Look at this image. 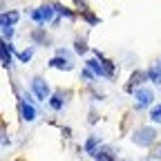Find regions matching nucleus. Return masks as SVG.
Returning <instances> with one entry per match:
<instances>
[{
  "mask_svg": "<svg viewBox=\"0 0 161 161\" xmlns=\"http://www.w3.org/2000/svg\"><path fill=\"white\" fill-rule=\"evenodd\" d=\"M152 157H157V159H161V143H159V146H157V148L152 150Z\"/></svg>",
  "mask_w": 161,
  "mask_h": 161,
  "instance_id": "6ab92c4d",
  "label": "nucleus"
},
{
  "mask_svg": "<svg viewBox=\"0 0 161 161\" xmlns=\"http://www.w3.org/2000/svg\"><path fill=\"white\" fill-rule=\"evenodd\" d=\"M148 78L152 80V83H161V65H154L148 69Z\"/></svg>",
  "mask_w": 161,
  "mask_h": 161,
  "instance_id": "9d476101",
  "label": "nucleus"
},
{
  "mask_svg": "<svg viewBox=\"0 0 161 161\" xmlns=\"http://www.w3.org/2000/svg\"><path fill=\"white\" fill-rule=\"evenodd\" d=\"M54 11H56V9H54V5H52V7H47V5H45V7L34 9V11H31V18L36 20L38 25H45V23H49V20H52Z\"/></svg>",
  "mask_w": 161,
  "mask_h": 161,
  "instance_id": "7ed1b4c3",
  "label": "nucleus"
},
{
  "mask_svg": "<svg viewBox=\"0 0 161 161\" xmlns=\"http://www.w3.org/2000/svg\"><path fill=\"white\" fill-rule=\"evenodd\" d=\"M154 139H157V132L154 128H139L132 132V143L134 146H141V148H148L154 143Z\"/></svg>",
  "mask_w": 161,
  "mask_h": 161,
  "instance_id": "f257e3e1",
  "label": "nucleus"
},
{
  "mask_svg": "<svg viewBox=\"0 0 161 161\" xmlns=\"http://www.w3.org/2000/svg\"><path fill=\"white\" fill-rule=\"evenodd\" d=\"M146 78H148V74H143V72H134V74L130 76V83H128V92H132V87H134V85H139V83H143Z\"/></svg>",
  "mask_w": 161,
  "mask_h": 161,
  "instance_id": "1a4fd4ad",
  "label": "nucleus"
},
{
  "mask_svg": "<svg viewBox=\"0 0 161 161\" xmlns=\"http://www.w3.org/2000/svg\"><path fill=\"white\" fill-rule=\"evenodd\" d=\"M20 116H23V121H34V119H36V110H34V105L27 103L25 98L20 101Z\"/></svg>",
  "mask_w": 161,
  "mask_h": 161,
  "instance_id": "0eeeda50",
  "label": "nucleus"
},
{
  "mask_svg": "<svg viewBox=\"0 0 161 161\" xmlns=\"http://www.w3.org/2000/svg\"><path fill=\"white\" fill-rule=\"evenodd\" d=\"M49 67H56V69H65V72H72V69H74L72 60L67 58V52H63V49H58V56L49 60Z\"/></svg>",
  "mask_w": 161,
  "mask_h": 161,
  "instance_id": "f03ea898",
  "label": "nucleus"
},
{
  "mask_svg": "<svg viewBox=\"0 0 161 161\" xmlns=\"http://www.w3.org/2000/svg\"><path fill=\"white\" fill-rule=\"evenodd\" d=\"M83 78L92 80V78H94V72H92V69H83Z\"/></svg>",
  "mask_w": 161,
  "mask_h": 161,
  "instance_id": "a211bd4d",
  "label": "nucleus"
},
{
  "mask_svg": "<svg viewBox=\"0 0 161 161\" xmlns=\"http://www.w3.org/2000/svg\"><path fill=\"white\" fill-rule=\"evenodd\" d=\"M150 119L154 121V123H161V105L152 108V112H150Z\"/></svg>",
  "mask_w": 161,
  "mask_h": 161,
  "instance_id": "4468645a",
  "label": "nucleus"
},
{
  "mask_svg": "<svg viewBox=\"0 0 161 161\" xmlns=\"http://www.w3.org/2000/svg\"><path fill=\"white\" fill-rule=\"evenodd\" d=\"M31 54H34L31 49H25V52H20V54H18V58H20V60H23V63H27V60L31 58Z\"/></svg>",
  "mask_w": 161,
  "mask_h": 161,
  "instance_id": "dca6fc26",
  "label": "nucleus"
},
{
  "mask_svg": "<svg viewBox=\"0 0 161 161\" xmlns=\"http://www.w3.org/2000/svg\"><path fill=\"white\" fill-rule=\"evenodd\" d=\"M134 98H136V108H146V105L152 103L154 94H152L150 87H139V90L134 92Z\"/></svg>",
  "mask_w": 161,
  "mask_h": 161,
  "instance_id": "39448f33",
  "label": "nucleus"
},
{
  "mask_svg": "<svg viewBox=\"0 0 161 161\" xmlns=\"http://www.w3.org/2000/svg\"><path fill=\"white\" fill-rule=\"evenodd\" d=\"M3 36H5V40H11V36H14V27H3Z\"/></svg>",
  "mask_w": 161,
  "mask_h": 161,
  "instance_id": "f3484780",
  "label": "nucleus"
},
{
  "mask_svg": "<svg viewBox=\"0 0 161 161\" xmlns=\"http://www.w3.org/2000/svg\"><path fill=\"white\" fill-rule=\"evenodd\" d=\"M96 143H98V136L92 134V136L87 139V143H85V150H87L90 154H94V152H96Z\"/></svg>",
  "mask_w": 161,
  "mask_h": 161,
  "instance_id": "ddd939ff",
  "label": "nucleus"
},
{
  "mask_svg": "<svg viewBox=\"0 0 161 161\" xmlns=\"http://www.w3.org/2000/svg\"><path fill=\"white\" fill-rule=\"evenodd\" d=\"M16 20H18V14H16V11H11V14H3V27H11Z\"/></svg>",
  "mask_w": 161,
  "mask_h": 161,
  "instance_id": "f8f14e48",
  "label": "nucleus"
},
{
  "mask_svg": "<svg viewBox=\"0 0 161 161\" xmlns=\"http://www.w3.org/2000/svg\"><path fill=\"white\" fill-rule=\"evenodd\" d=\"M74 49H76L78 54H85V52H87V47H85V40L76 38V43H74Z\"/></svg>",
  "mask_w": 161,
  "mask_h": 161,
  "instance_id": "2eb2a0df",
  "label": "nucleus"
},
{
  "mask_svg": "<svg viewBox=\"0 0 161 161\" xmlns=\"http://www.w3.org/2000/svg\"><path fill=\"white\" fill-rule=\"evenodd\" d=\"M49 105H52L54 110H60V108H63V92H58V94H54V96L49 98Z\"/></svg>",
  "mask_w": 161,
  "mask_h": 161,
  "instance_id": "9b49d317",
  "label": "nucleus"
},
{
  "mask_svg": "<svg viewBox=\"0 0 161 161\" xmlns=\"http://www.w3.org/2000/svg\"><path fill=\"white\" fill-rule=\"evenodd\" d=\"M87 69H92L94 76H108V67L103 65V60L98 63V58H90V60H87ZM108 78H110V76H108Z\"/></svg>",
  "mask_w": 161,
  "mask_h": 161,
  "instance_id": "423d86ee",
  "label": "nucleus"
},
{
  "mask_svg": "<svg viewBox=\"0 0 161 161\" xmlns=\"http://www.w3.org/2000/svg\"><path fill=\"white\" fill-rule=\"evenodd\" d=\"M31 40L34 43H38V45H49V36L45 34V27H36L34 31H31Z\"/></svg>",
  "mask_w": 161,
  "mask_h": 161,
  "instance_id": "6e6552de",
  "label": "nucleus"
},
{
  "mask_svg": "<svg viewBox=\"0 0 161 161\" xmlns=\"http://www.w3.org/2000/svg\"><path fill=\"white\" fill-rule=\"evenodd\" d=\"M31 92H34V94H36L40 101L49 98V94H52V92H49V85H47V83H45V80L40 78V76H36V78L31 80Z\"/></svg>",
  "mask_w": 161,
  "mask_h": 161,
  "instance_id": "20e7f679",
  "label": "nucleus"
}]
</instances>
